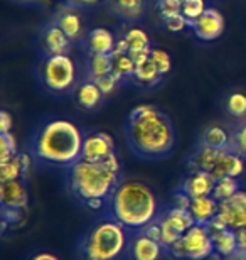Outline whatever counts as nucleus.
Instances as JSON below:
<instances>
[{"mask_svg": "<svg viewBox=\"0 0 246 260\" xmlns=\"http://www.w3.org/2000/svg\"><path fill=\"white\" fill-rule=\"evenodd\" d=\"M85 134L75 122L48 117L32 128L27 139V154L36 168L66 169L81 159Z\"/></svg>", "mask_w": 246, "mask_h": 260, "instance_id": "f257e3e1", "label": "nucleus"}, {"mask_svg": "<svg viewBox=\"0 0 246 260\" xmlns=\"http://www.w3.org/2000/svg\"><path fill=\"white\" fill-rule=\"evenodd\" d=\"M154 9H157L160 19L169 17V15L182 12V2L181 0H155Z\"/></svg>", "mask_w": 246, "mask_h": 260, "instance_id": "f704fd0d", "label": "nucleus"}, {"mask_svg": "<svg viewBox=\"0 0 246 260\" xmlns=\"http://www.w3.org/2000/svg\"><path fill=\"white\" fill-rule=\"evenodd\" d=\"M177 128L172 118L154 105H140L128 113L125 140L135 157L159 162L170 157L177 147Z\"/></svg>", "mask_w": 246, "mask_h": 260, "instance_id": "f03ea898", "label": "nucleus"}, {"mask_svg": "<svg viewBox=\"0 0 246 260\" xmlns=\"http://www.w3.org/2000/svg\"><path fill=\"white\" fill-rule=\"evenodd\" d=\"M229 128L228 125H219V123H209L199 130V135L196 139V145L216 150H226L229 149Z\"/></svg>", "mask_w": 246, "mask_h": 260, "instance_id": "aec40b11", "label": "nucleus"}, {"mask_svg": "<svg viewBox=\"0 0 246 260\" xmlns=\"http://www.w3.org/2000/svg\"><path fill=\"white\" fill-rule=\"evenodd\" d=\"M30 164L34 162L27 152H19L7 162H2L0 164V183L14 179H27Z\"/></svg>", "mask_w": 246, "mask_h": 260, "instance_id": "b1692460", "label": "nucleus"}, {"mask_svg": "<svg viewBox=\"0 0 246 260\" xmlns=\"http://www.w3.org/2000/svg\"><path fill=\"white\" fill-rule=\"evenodd\" d=\"M51 20L67 36V38H69V41L73 44L75 46L81 44L86 30H85V25H83L80 9H75V7H71V5L64 4V5H61L54 14H52Z\"/></svg>", "mask_w": 246, "mask_h": 260, "instance_id": "4468645a", "label": "nucleus"}, {"mask_svg": "<svg viewBox=\"0 0 246 260\" xmlns=\"http://www.w3.org/2000/svg\"><path fill=\"white\" fill-rule=\"evenodd\" d=\"M17 152V145H15V139L10 132L0 134V164L7 162L12 157H15Z\"/></svg>", "mask_w": 246, "mask_h": 260, "instance_id": "2f4dec72", "label": "nucleus"}, {"mask_svg": "<svg viewBox=\"0 0 246 260\" xmlns=\"http://www.w3.org/2000/svg\"><path fill=\"white\" fill-rule=\"evenodd\" d=\"M162 203L154 188L138 179H123L107 203L104 215L112 216L130 232H138L160 215Z\"/></svg>", "mask_w": 246, "mask_h": 260, "instance_id": "20e7f679", "label": "nucleus"}, {"mask_svg": "<svg viewBox=\"0 0 246 260\" xmlns=\"http://www.w3.org/2000/svg\"><path fill=\"white\" fill-rule=\"evenodd\" d=\"M160 22H162V27H164L167 32H172V34L182 32L186 27H189V25H187V19L182 15V12L160 19Z\"/></svg>", "mask_w": 246, "mask_h": 260, "instance_id": "72a5a7b5", "label": "nucleus"}, {"mask_svg": "<svg viewBox=\"0 0 246 260\" xmlns=\"http://www.w3.org/2000/svg\"><path fill=\"white\" fill-rule=\"evenodd\" d=\"M228 228L241 232L246 228V189H239L236 194L219 203V215Z\"/></svg>", "mask_w": 246, "mask_h": 260, "instance_id": "dca6fc26", "label": "nucleus"}, {"mask_svg": "<svg viewBox=\"0 0 246 260\" xmlns=\"http://www.w3.org/2000/svg\"><path fill=\"white\" fill-rule=\"evenodd\" d=\"M12 117L7 110H2L0 112V134H5V132H10L12 130Z\"/></svg>", "mask_w": 246, "mask_h": 260, "instance_id": "4c0bfd02", "label": "nucleus"}, {"mask_svg": "<svg viewBox=\"0 0 246 260\" xmlns=\"http://www.w3.org/2000/svg\"><path fill=\"white\" fill-rule=\"evenodd\" d=\"M214 186H216V179L211 174L204 173V171L187 169V173L182 176V179L177 184V189H181L182 193L194 200V198L211 196Z\"/></svg>", "mask_w": 246, "mask_h": 260, "instance_id": "f3484780", "label": "nucleus"}, {"mask_svg": "<svg viewBox=\"0 0 246 260\" xmlns=\"http://www.w3.org/2000/svg\"><path fill=\"white\" fill-rule=\"evenodd\" d=\"M224 260H246V250H243V248H238V250L234 252L233 255L226 257Z\"/></svg>", "mask_w": 246, "mask_h": 260, "instance_id": "a19ab883", "label": "nucleus"}, {"mask_svg": "<svg viewBox=\"0 0 246 260\" xmlns=\"http://www.w3.org/2000/svg\"><path fill=\"white\" fill-rule=\"evenodd\" d=\"M224 17L216 7H207L204 10V14L194 20L191 25L192 32H194L196 39H199L201 43H214L223 36L224 32Z\"/></svg>", "mask_w": 246, "mask_h": 260, "instance_id": "2eb2a0df", "label": "nucleus"}, {"mask_svg": "<svg viewBox=\"0 0 246 260\" xmlns=\"http://www.w3.org/2000/svg\"><path fill=\"white\" fill-rule=\"evenodd\" d=\"M29 260H59V258L49 252H38V253H34V255H30Z\"/></svg>", "mask_w": 246, "mask_h": 260, "instance_id": "ea45409f", "label": "nucleus"}, {"mask_svg": "<svg viewBox=\"0 0 246 260\" xmlns=\"http://www.w3.org/2000/svg\"><path fill=\"white\" fill-rule=\"evenodd\" d=\"M95 83L99 88H101V91L104 93V96H107V98L110 95H113V93L117 91L120 86H122V83H120V80L113 75V73H110V75H107V76L98 78Z\"/></svg>", "mask_w": 246, "mask_h": 260, "instance_id": "c9c22d12", "label": "nucleus"}, {"mask_svg": "<svg viewBox=\"0 0 246 260\" xmlns=\"http://www.w3.org/2000/svg\"><path fill=\"white\" fill-rule=\"evenodd\" d=\"M29 205V191L25 179H14L0 183V206L24 210Z\"/></svg>", "mask_w": 246, "mask_h": 260, "instance_id": "6ab92c4d", "label": "nucleus"}, {"mask_svg": "<svg viewBox=\"0 0 246 260\" xmlns=\"http://www.w3.org/2000/svg\"><path fill=\"white\" fill-rule=\"evenodd\" d=\"M239 189H243L241 179L239 178H223L216 181V186H214L211 196L218 203H221V201H226L228 198L234 196Z\"/></svg>", "mask_w": 246, "mask_h": 260, "instance_id": "c756f323", "label": "nucleus"}, {"mask_svg": "<svg viewBox=\"0 0 246 260\" xmlns=\"http://www.w3.org/2000/svg\"><path fill=\"white\" fill-rule=\"evenodd\" d=\"M117 152V145L110 134L103 130H95V132L85 134V142H83L81 159L88 162H104L112 159Z\"/></svg>", "mask_w": 246, "mask_h": 260, "instance_id": "f8f14e48", "label": "nucleus"}, {"mask_svg": "<svg viewBox=\"0 0 246 260\" xmlns=\"http://www.w3.org/2000/svg\"><path fill=\"white\" fill-rule=\"evenodd\" d=\"M64 188L78 205L91 211H104L108 200L125 179L118 154L104 162L80 159L62 169Z\"/></svg>", "mask_w": 246, "mask_h": 260, "instance_id": "7ed1b4c3", "label": "nucleus"}, {"mask_svg": "<svg viewBox=\"0 0 246 260\" xmlns=\"http://www.w3.org/2000/svg\"><path fill=\"white\" fill-rule=\"evenodd\" d=\"M213 243H214V252H218L221 257H229L239 248L238 242V232L231 230V228H224V230L213 233Z\"/></svg>", "mask_w": 246, "mask_h": 260, "instance_id": "bb28decb", "label": "nucleus"}, {"mask_svg": "<svg viewBox=\"0 0 246 260\" xmlns=\"http://www.w3.org/2000/svg\"><path fill=\"white\" fill-rule=\"evenodd\" d=\"M214 252L213 237L206 225H194L184 237L167 248L170 260H204Z\"/></svg>", "mask_w": 246, "mask_h": 260, "instance_id": "6e6552de", "label": "nucleus"}, {"mask_svg": "<svg viewBox=\"0 0 246 260\" xmlns=\"http://www.w3.org/2000/svg\"><path fill=\"white\" fill-rule=\"evenodd\" d=\"M186 166L192 171H204L216 181L223 178H241L246 171V160L231 149L216 150L196 144L192 152L187 155Z\"/></svg>", "mask_w": 246, "mask_h": 260, "instance_id": "0eeeda50", "label": "nucleus"}, {"mask_svg": "<svg viewBox=\"0 0 246 260\" xmlns=\"http://www.w3.org/2000/svg\"><path fill=\"white\" fill-rule=\"evenodd\" d=\"M150 59L154 61L157 70L164 78H167V75L170 73V68H172V61H170V56L165 53L164 49H157L154 48L150 53Z\"/></svg>", "mask_w": 246, "mask_h": 260, "instance_id": "473e14b6", "label": "nucleus"}, {"mask_svg": "<svg viewBox=\"0 0 246 260\" xmlns=\"http://www.w3.org/2000/svg\"><path fill=\"white\" fill-rule=\"evenodd\" d=\"M164 80L165 78L159 73L155 63L149 58L147 61H144V63L137 64L132 85L138 86V88H149V90H152V88L159 86L160 83H164Z\"/></svg>", "mask_w": 246, "mask_h": 260, "instance_id": "a878e982", "label": "nucleus"}, {"mask_svg": "<svg viewBox=\"0 0 246 260\" xmlns=\"http://www.w3.org/2000/svg\"><path fill=\"white\" fill-rule=\"evenodd\" d=\"M155 0H104L107 12L125 25H137L145 19Z\"/></svg>", "mask_w": 246, "mask_h": 260, "instance_id": "9b49d317", "label": "nucleus"}, {"mask_svg": "<svg viewBox=\"0 0 246 260\" xmlns=\"http://www.w3.org/2000/svg\"><path fill=\"white\" fill-rule=\"evenodd\" d=\"M165 257L167 250L162 242L149 237L142 230L132 232L128 243V260H162Z\"/></svg>", "mask_w": 246, "mask_h": 260, "instance_id": "ddd939ff", "label": "nucleus"}, {"mask_svg": "<svg viewBox=\"0 0 246 260\" xmlns=\"http://www.w3.org/2000/svg\"><path fill=\"white\" fill-rule=\"evenodd\" d=\"M34 80L44 95L61 100L76 95L85 75L83 68L78 66L73 56L67 53L39 58L34 68Z\"/></svg>", "mask_w": 246, "mask_h": 260, "instance_id": "423d86ee", "label": "nucleus"}, {"mask_svg": "<svg viewBox=\"0 0 246 260\" xmlns=\"http://www.w3.org/2000/svg\"><path fill=\"white\" fill-rule=\"evenodd\" d=\"M96 2H98V0H66L64 4L71 5V7H75V9H80V10H83V9L90 7V5L96 4Z\"/></svg>", "mask_w": 246, "mask_h": 260, "instance_id": "58836bf2", "label": "nucleus"}, {"mask_svg": "<svg viewBox=\"0 0 246 260\" xmlns=\"http://www.w3.org/2000/svg\"><path fill=\"white\" fill-rule=\"evenodd\" d=\"M206 9L207 7H206V2H204V0H184V2H182V15L187 19L189 29H191L192 22L201 17Z\"/></svg>", "mask_w": 246, "mask_h": 260, "instance_id": "7c9ffc66", "label": "nucleus"}, {"mask_svg": "<svg viewBox=\"0 0 246 260\" xmlns=\"http://www.w3.org/2000/svg\"><path fill=\"white\" fill-rule=\"evenodd\" d=\"M75 96L78 107L86 112H98L104 105V102H107V96L101 91V88L93 80H83Z\"/></svg>", "mask_w": 246, "mask_h": 260, "instance_id": "4be33fe9", "label": "nucleus"}, {"mask_svg": "<svg viewBox=\"0 0 246 260\" xmlns=\"http://www.w3.org/2000/svg\"><path fill=\"white\" fill-rule=\"evenodd\" d=\"M228 128H229V137H231L229 149L233 152H236L238 155H241L246 160V118L239 122H231Z\"/></svg>", "mask_w": 246, "mask_h": 260, "instance_id": "c85d7f7f", "label": "nucleus"}, {"mask_svg": "<svg viewBox=\"0 0 246 260\" xmlns=\"http://www.w3.org/2000/svg\"><path fill=\"white\" fill-rule=\"evenodd\" d=\"M117 43L118 39L115 38L112 30H108L107 27H93L85 34L80 46L83 53L112 54L117 49Z\"/></svg>", "mask_w": 246, "mask_h": 260, "instance_id": "a211bd4d", "label": "nucleus"}, {"mask_svg": "<svg viewBox=\"0 0 246 260\" xmlns=\"http://www.w3.org/2000/svg\"><path fill=\"white\" fill-rule=\"evenodd\" d=\"M189 211L194 216L196 225H207L219 215V203L213 196L194 198L191 201Z\"/></svg>", "mask_w": 246, "mask_h": 260, "instance_id": "393cba45", "label": "nucleus"}, {"mask_svg": "<svg viewBox=\"0 0 246 260\" xmlns=\"http://www.w3.org/2000/svg\"><path fill=\"white\" fill-rule=\"evenodd\" d=\"M238 242H239V248L246 250V228L241 232H238Z\"/></svg>", "mask_w": 246, "mask_h": 260, "instance_id": "79ce46f5", "label": "nucleus"}, {"mask_svg": "<svg viewBox=\"0 0 246 260\" xmlns=\"http://www.w3.org/2000/svg\"><path fill=\"white\" fill-rule=\"evenodd\" d=\"M115 54V61H113V75L118 78L122 86L132 85L133 81V75L135 70H137V64L132 59L130 54Z\"/></svg>", "mask_w": 246, "mask_h": 260, "instance_id": "cd10ccee", "label": "nucleus"}, {"mask_svg": "<svg viewBox=\"0 0 246 260\" xmlns=\"http://www.w3.org/2000/svg\"><path fill=\"white\" fill-rule=\"evenodd\" d=\"M132 232L104 215L95 220L75 245L76 260H127Z\"/></svg>", "mask_w": 246, "mask_h": 260, "instance_id": "39448f33", "label": "nucleus"}, {"mask_svg": "<svg viewBox=\"0 0 246 260\" xmlns=\"http://www.w3.org/2000/svg\"><path fill=\"white\" fill-rule=\"evenodd\" d=\"M181 2H184V0H181Z\"/></svg>", "mask_w": 246, "mask_h": 260, "instance_id": "c03bdc74", "label": "nucleus"}, {"mask_svg": "<svg viewBox=\"0 0 246 260\" xmlns=\"http://www.w3.org/2000/svg\"><path fill=\"white\" fill-rule=\"evenodd\" d=\"M2 221H7L9 225H17L24 218V210H14V208H2Z\"/></svg>", "mask_w": 246, "mask_h": 260, "instance_id": "e433bc0d", "label": "nucleus"}, {"mask_svg": "<svg viewBox=\"0 0 246 260\" xmlns=\"http://www.w3.org/2000/svg\"><path fill=\"white\" fill-rule=\"evenodd\" d=\"M157 223L162 230V245L167 250L196 225V220L187 208H181L174 203H165L162 205Z\"/></svg>", "mask_w": 246, "mask_h": 260, "instance_id": "1a4fd4ad", "label": "nucleus"}, {"mask_svg": "<svg viewBox=\"0 0 246 260\" xmlns=\"http://www.w3.org/2000/svg\"><path fill=\"white\" fill-rule=\"evenodd\" d=\"M113 61L115 54H91V53H83V75L85 80L96 81L98 78L107 76L110 73H113Z\"/></svg>", "mask_w": 246, "mask_h": 260, "instance_id": "412c9836", "label": "nucleus"}, {"mask_svg": "<svg viewBox=\"0 0 246 260\" xmlns=\"http://www.w3.org/2000/svg\"><path fill=\"white\" fill-rule=\"evenodd\" d=\"M221 110L233 122L246 118V90L244 88H229L221 98Z\"/></svg>", "mask_w": 246, "mask_h": 260, "instance_id": "5701e85b", "label": "nucleus"}, {"mask_svg": "<svg viewBox=\"0 0 246 260\" xmlns=\"http://www.w3.org/2000/svg\"><path fill=\"white\" fill-rule=\"evenodd\" d=\"M204 260H224V257H221V255H219L218 252H213L211 255H209L207 258H204Z\"/></svg>", "mask_w": 246, "mask_h": 260, "instance_id": "37998d69", "label": "nucleus"}, {"mask_svg": "<svg viewBox=\"0 0 246 260\" xmlns=\"http://www.w3.org/2000/svg\"><path fill=\"white\" fill-rule=\"evenodd\" d=\"M38 53L39 58H49V56H57V54H67L75 44L71 43L69 38L57 27V25L49 19L43 27L39 29L38 39Z\"/></svg>", "mask_w": 246, "mask_h": 260, "instance_id": "9d476101", "label": "nucleus"}]
</instances>
